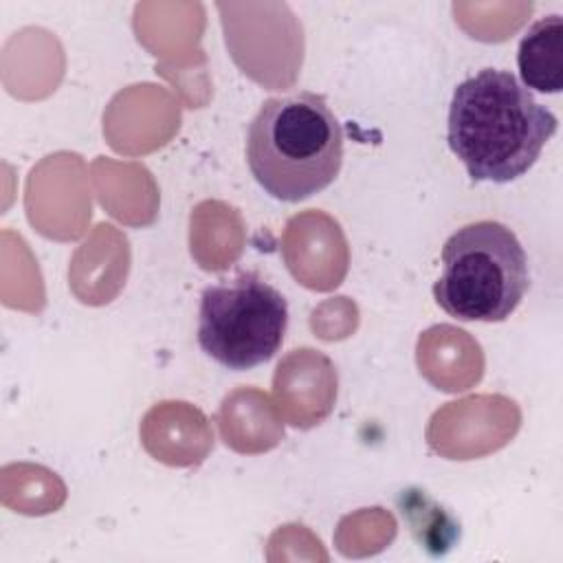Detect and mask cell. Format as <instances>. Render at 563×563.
I'll return each mask as SVG.
<instances>
[{
	"instance_id": "3",
	"label": "cell",
	"mask_w": 563,
	"mask_h": 563,
	"mask_svg": "<svg viewBox=\"0 0 563 563\" xmlns=\"http://www.w3.org/2000/svg\"><path fill=\"white\" fill-rule=\"evenodd\" d=\"M435 303L453 319L495 323L521 303L530 275L528 255L504 222L477 220L457 229L442 246Z\"/></svg>"
},
{
	"instance_id": "1",
	"label": "cell",
	"mask_w": 563,
	"mask_h": 563,
	"mask_svg": "<svg viewBox=\"0 0 563 563\" xmlns=\"http://www.w3.org/2000/svg\"><path fill=\"white\" fill-rule=\"evenodd\" d=\"M446 141L471 180L510 183L523 176L556 132V117L510 73L484 68L457 84Z\"/></svg>"
},
{
	"instance_id": "2",
	"label": "cell",
	"mask_w": 563,
	"mask_h": 563,
	"mask_svg": "<svg viewBox=\"0 0 563 563\" xmlns=\"http://www.w3.org/2000/svg\"><path fill=\"white\" fill-rule=\"evenodd\" d=\"M343 128L325 97L295 92L262 103L246 130V165L275 200L299 202L334 183Z\"/></svg>"
},
{
	"instance_id": "5",
	"label": "cell",
	"mask_w": 563,
	"mask_h": 563,
	"mask_svg": "<svg viewBox=\"0 0 563 563\" xmlns=\"http://www.w3.org/2000/svg\"><path fill=\"white\" fill-rule=\"evenodd\" d=\"M523 86L541 95L563 88V20L559 13L539 18L521 37L517 53Z\"/></svg>"
},
{
	"instance_id": "4",
	"label": "cell",
	"mask_w": 563,
	"mask_h": 563,
	"mask_svg": "<svg viewBox=\"0 0 563 563\" xmlns=\"http://www.w3.org/2000/svg\"><path fill=\"white\" fill-rule=\"evenodd\" d=\"M286 328V297L253 271L220 279L200 295L198 345L227 369L242 372L271 361Z\"/></svg>"
}]
</instances>
